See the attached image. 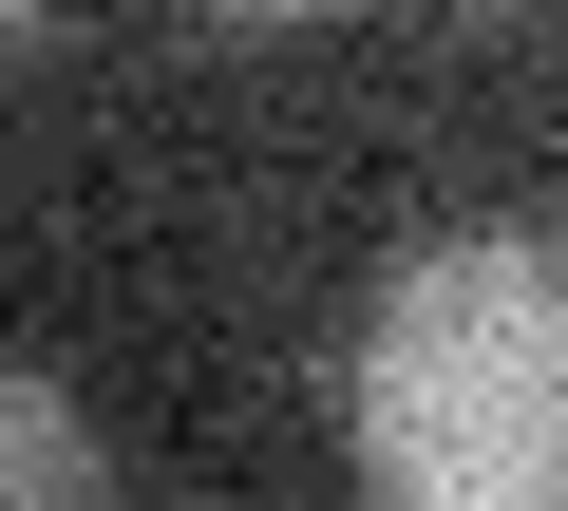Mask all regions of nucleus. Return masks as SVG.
<instances>
[{
    "label": "nucleus",
    "instance_id": "obj_1",
    "mask_svg": "<svg viewBox=\"0 0 568 511\" xmlns=\"http://www.w3.org/2000/svg\"><path fill=\"white\" fill-rule=\"evenodd\" d=\"M361 473L417 511H568V246H417L361 304Z\"/></svg>",
    "mask_w": 568,
    "mask_h": 511
},
{
    "label": "nucleus",
    "instance_id": "obj_2",
    "mask_svg": "<svg viewBox=\"0 0 568 511\" xmlns=\"http://www.w3.org/2000/svg\"><path fill=\"white\" fill-rule=\"evenodd\" d=\"M0 492H114V436L58 379H20V360H0Z\"/></svg>",
    "mask_w": 568,
    "mask_h": 511
},
{
    "label": "nucleus",
    "instance_id": "obj_3",
    "mask_svg": "<svg viewBox=\"0 0 568 511\" xmlns=\"http://www.w3.org/2000/svg\"><path fill=\"white\" fill-rule=\"evenodd\" d=\"M227 20H323V0H227Z\"/></svg>",
    "mask_w": 568,
    "mask_h": 511
}]
</instances>
